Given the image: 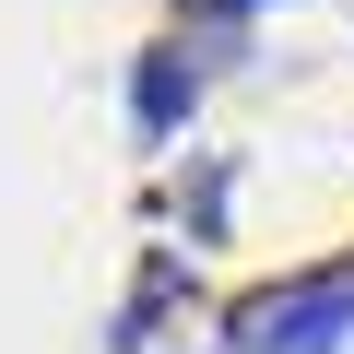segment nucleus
<instances>
[{
	"mask_svg": "<svg viewBox=\"0 0 354 354\" xmlns=\"http://www.w3.org/2000/svg\"><path fill=\"white\" fill-rule=\"evenodd\" d=\"M189 24H236V12H260V0H177Z\"/></svg>",
	"mask_w": 354,
	"mask_h": 354,
	"instance_id": "7ed1b4c3",
	"label": "nucleus"
},
{
	"mask_svg": "<svg viewBox=\"0 0 354 354\" xmlns=\"http://www.w3.org/2000/svg\"><path fill=\"white\" fill-rule=\"evenodd\" d=\"M225 330H236V354H342V342H354V260L236 295V319H225Z\"/></svg>",
	"mask_w": 354,
	"mask_h": 354,
	"instance_id": "f257e3e1",
	"label": "nucleus"
},
{
	"mask_svg": "<svg viewBox=\"0 0 354 354\" xmlns=\"http://www.w3.org/2000/svg\"><path fill=\"white\" fill-rule=\"evenodd\" d=\"M201 106V59H177V48H142V71H130V118H142V142H177V118Z\"/></svg>",
	"mask_w": 354,
	"mask_h": 354,
	"instance_id": "f03ea898",
	"label": "nucleus"
}]
</instances>
